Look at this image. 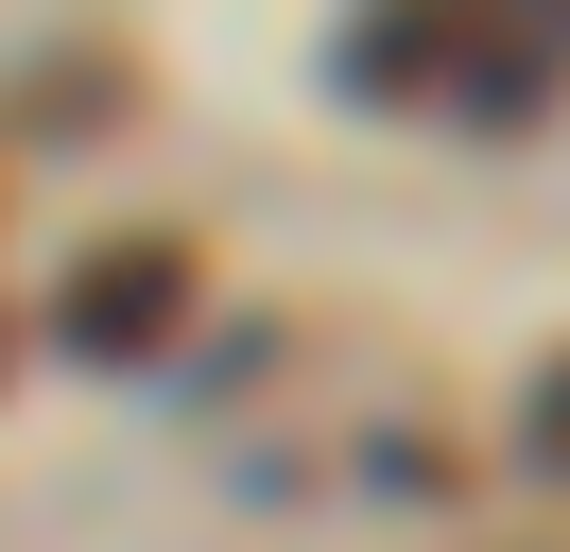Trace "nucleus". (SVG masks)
<instances>
[{
    "label": "nucleus",
    "mask_w": 570,
    "mask_h": 552,
    "mask_svg": "<svg viewBox=\"0 0 570 552\" xmlns=\"http://www.w3.org/2000/svg\"><path fill=\"white\" fill-rule=\"evenodd\" d=\"M570 87V18H484L466 34V121H535Z\"/></svg>",
    "instance_id": "2"
},
{
    "label": "nucleus",
    "mask_w": 570,
    "mask_h": 552,
    "mask_svg": "<svg viewBox=\"0 0 570 552\" xmlns=\"http://www.w3.org/2000/svg\"><path fill=\"white\" fill-rule=\"evenodd\" d=\"M466 34H484V18H381V34H346V87H363V103H397V87H466Z\"/></svg>",
    "instance_id": "3"
},
{
    "label": "nucleus",
    "mask_w": 570,
    "mask_h": 552,
    "mask_svg": "<svg viewBox=\"0 0 570 552\" xmlns=\"http://www.w3.org/2000/svg\"><path fill=\"white\" fill-rule=\"evenodd\" d=\"M519 448H535V466H570V345L535 363V397H519Z\"/></svg>",
    "instance_id": "4"
},
{
    "label": "nucleus",
    "mask_w": 570,
    "mask_h": 552,
    "mask_svg": "<svg viewBox=\"0 0 570 552\" xmlns=\"http://www.w3.org/2000/svg\"><path fill=\"white\" fill-rule=\"evenodd\" d=\"M174 310H190V241H105V259H70V310L52 328L87 363H139V345H174Z\"/></svg>",
    "instance_id": "1"
}]
</instances>
